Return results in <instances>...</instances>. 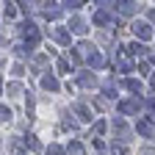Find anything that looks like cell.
<instances>
[{
  "mask_svg": "<svg viewBox=\"0 0 155 155\" xmlns=\"http://www.w3.org/2000/svg\"><path fill=\"white\" fill-rule=\"evenodd\" d=\"M136 33H139V36H150V31H147V25H136Z\"/></svg>",
  "mask_w": 155,
  "mask_h": 155,
  "instance_id": "1",
  "label": "cell"
}]
</instances>
